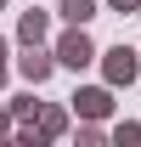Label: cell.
Instances as JSON below:
<instances>
[{"label": "cell", "instance_id": "cell-3", "mask_svg": "<svg viewBox=\"0 0 141 147\" xmlns=\"http://www.w3.org/2000/svg\"><path fill=\"white\" fill-rule=\"evenodd\" d=\"M62 11H68L73 23H85V17H90V0H68V6H62Z\"/></svg>", "mask_w": 141, "mask_h": 147}, {"label": "cell", "instance_id": "cell-1", "mask_svg": "<svg viewBox=\"0 0 141 147\" xmlns=\"http://www.w3.org/2000/svg\"><path fill=\"white\" fill-rule=\"evenodd\" d=\"M136 74V62H130V51H113V79H130Z\"/></svg>", "mask_w": 141, "mask_h": 147}, {"label": "cell", "instance_id": "cell-2", "mask_svg": "<svg viewBox=\"0 0 141 147\" xmlns=\"http://www.w3.org/2000/svg\"><path fill=\"white\" fill-rule=\"evenodd\" d=\"M62 57H68V62H85L90 45H85V40H68V45H62Z\"/></svg>", "mask_w": 141, "mask_h": 147}]
</instances>
